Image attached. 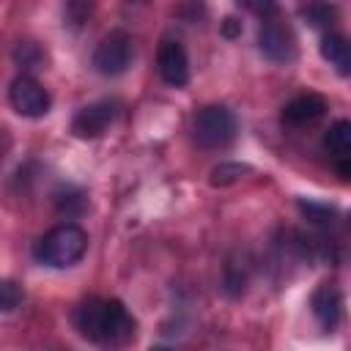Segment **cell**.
Instances as JSON below:
<instances>
[{
	"mask_svg": "<svg viewBox=\"0 0 351 351\" xmlns=\"http://www.w3.org/2000/svg\"><path fill=\"white\" fill-rule=\"evenodd\" d=\"M74 326L82 337L101 343V326H104V299L99 296H88L85 302H80V307L74 310Z\"/></svg>",
	"mask_w": 351,
	"mask_h": 351,
	"instance_id": "8fae6325",
	"label": "cell"
},
{
	"mask_svg": "<svg viewBox=\"0 0 351 351\" xmlns=\"http://www.w3.org/2000/svg\"><path fill=\"white\" fill-rule=\"evenodd\" d=\"M90 11H93V3L90 0H69V8H66V16H69V22L77 27V25H82V22H88V16H90Z\"/></svg>",
	"mask_w": 351,
	"mask_h": 351,
	"instance_id": "ffe728a7",
	"label": "cell"
},
{
	"mask_svg": "<svg viewBox=\"0 0 351 351\" xmlns=\"http://www.w3.org/2000/svg\"><path fill=\"white\" fill-rule=\"evenodd\" d=\"M324 145H326V151L335 154L337 159L348 156V151H351V123H348L346 118H343V121H335V123L329 126V132L324 134Z\"/></svg>",
	"mask_w": 351,
	"mask_h": 351,
	"instance_id": "4fadbf2b",
	"label": "cell"
},
{
	"mask_svg": "<svg viewBox=\"0 0 351 351\" xmlns=\"http://www.w3.org/2000/svg\"><path fill=\"white\" fill-rule=\"evenodd\" d=\"M250 173H252V167L244 165V162H219V165L208 173V181H211V186H230V184L241 181V178L250 176Z\"/></svg>",
	"mask_w": 351,
	"mask_h": 351,
	"instance_id": "5bb4252c",
	"label": "cell"
},
{
	"mask_svg": "<svg viewBox=\"0 0 351 351\" xmlns=\"http://www.w3.org/2000/svg\"><path fill=\"white\" fill-rule=\"evenodd\" d=\"M302 16L313 25V27H329L335 19H337V8L332 3H324V0H313L307 5H302Z\"/></svg>",
	"mask_w": 351,
	"mask_h": 351,
	"instance_id": "2e32d148",
	"label": "cell"
},
{
	"mask_svg": "<svg viewBox=\"0 0 351 351\" xmlns=\"http://www.w3.org/2000/svg\"><path fill=\"white\" fill-rule=\"evenodd\" d=\"M337 173H340V178H343V181H348V178H351V165H348V156H343V159H340Z\"/></svg>",
	"mask_w": 351,
	"mask_h": 351,
	"instance_id": "603a6c76",
	"label": "cell"
},
{
	"mask_svg": "<svg viewBox=\"0 0 351 351\" xmlns=\"http://www.w3.org/2000/svg\"><path fill=\"white\" fill-rule=\"evenodd\" d=\"M132 66V38L126 30H110L96 52H93V69L101 77H118Z\"/></svg>",
	"mask_w": 351,
	"mask_h": 351,
	"instance_id": "3957f363",
	"label": "cell"
},
{
	"mask_svg": "<svg viewBox=\"0 0 351 351\" xmlns=\"http://www.w3.org/2000/svg\"><path fill=\"white\" fill-rule=\"evenodd\" d=\"M192 132H195V140L200 148L206 151H219V148H228L233 140H236V132H239V123H236V115L222 107V104H211V107H203L195 121H192Z\"/></svg>",
	"mask_w": 351,
	"mask_h": 351,
	"instance_id": "7a4b0ae2",
	"label": "cell"
},
{
	"mask_svg": "<svg viewBox=\"0 0 351 351\" xmlns=\"http://www.w3.org/2000/svg\"><path fill=\"white\" fill-rule=\"evenodd\" d=\"M85 250H88V233L80 225L66 222V225L47 230L33 244V258L44 266L66 269V266H74L85 255Z\"/></svg>",
	"mask_w": 351,
	"mask_h": 351,
	"instance_id": "6da1fadb",
	"label": "cell"
},
{
	"mask_svg": "<svg viewBox=\"0 0 351 351\" xmlns=\"http://www.w3.org/2000/svg\"><path fill=\"white\" fill-rule=\"evenodd\" d=\"M112 121H115V104L112 101H93L74 115L71 132L80 140H96L112 126Z\"/></svg>",
	"mask_w": 351,
	"mask_h": 351,
	"instance_id": "8992f818",
	"label": "cell"
},
{
	"mask_svg": "<svg viewBox=\"0 0 351 351\" xmlns=\"http://www.w3.org/2000/svg\"><path fill=\"white\" fill-rule=\"evenodd\" d=\"M321 58L335 66V71L340 77H348L351 74V44L346 41V36L340 33H329L321 38Z\"/></svg>",
	"mask_w": 351,
	"mask_h": 351,
	"instance_id": "7c38bea8",
	"label": "cell"
},
{
	"mask_svg": "<svg viewBox=\"0 0 351 351\" xmlns=\"http://www.w3.org/2000/svg\"><path fill=\"white\" fill-rule=\"evenodd\" d=\"M156 69H159V77L173 88H181L189 82V58H186V49L181 47V41L165 38L159 44Z\"/></svg>",
	"mask_w": 351,
	"mask_h": 351,
	"instance_id": "52a82bcc",
	"label": "cell"
},
{
	"mask_svg": "<svg viewBox=\"0 0 351 351\" xmlns=\"http://www.w3.org/2000/svg\"><path fill=\"white\" fill-rule=\"evenodd\" d=\"M324 112H326V99L321 93H302L285 104L282 121L288 126H307V123H315L318 118H324Z\"/></svg>",
	"mask_w": 351,
	"mask_h": 351,
	"instance_id": "30bf717a",
	"label": "cell"
},
{
	"mask_svg": "<svg viewBox=\"0 0 351 351\" xmlns=\"http://www.w3.org/2000/svg\"><path fill=\"white\" fill-rule=\"evenodd\" d=\"M8 99H11V107L19 115H25V118H41V115L49 112V93H47V88L38 80L27 77V74H22V77H16L11 82Z\"/></svg>",
	"mask_w": 351,
	"mask_h": 351,
	"instance_id": "5b68a950",
	"label": "cell"
},
{
	"mask_svg": "<svg viewBox=\"0 0 351 351\" xmlns=\"http://www.w3.org/2000/svg\"><path fill=\"white\" fill-rule=\"evenodd\" d=\"M244 288H247V269H244L241 263L230 261L228 269H225V291H228L230 296H241Z\"/></svg>",
	"mask_w": 351,
	"mask_h": 351,
	"instance_id": "e0dca14e",
	"label": "cell"
},
{
	"mask_svg": "<svg viewBox=\"0 0 351 351\" xmlns=\"http://www.w3.org/2000/svg\"><path fill=\"white\" fill-rule=\"evenodd\" d=\"M310 307H313L315 321L326 332H332L340 324V318H343V293H340V288L332 285V282H321L315 288L313 299H310Z\"/></svg>",
	"mask_w": 351,
	"mask_h": 351,
	"instance_id": "9c48e42d",
	"label": "cell"
},
{
	"mask_svg": "<svg viewBox=\"0 0 351 351\" xmlns=\"http://www.w3.org/2000/svg\"><path fill=\"white\" fill-rule=\"evenodd\" d=\"M22 304V288L14 280H0V313H11Z\"/></svg>",
	"mask_w": 351,
	"mask_h": 351,
	"instance_id": "ac0fdd59",
	"label": "cell"
},
{
	"mask_svg": "<svg viewBox=\"0 0 351 351\" xmlns=\"http://www.w3.org/2000/svg\"><path fill=\"white\" fill-rule=\"evenodd\" d=\"M14 60H16L22 69H38V66L44 63V55L38 52L36 44H19V47L14 49Z\"/></svg>",
	"mask_w": 351,
	"mask_h": 351,
	"instance_id": "d6986e66",
	"label": "cell"
},
{
	"mask_svg": "<svg viewBox=\"0 0 351 351\" xmlns=\"http://www.w3.org/2000/svg\"><path fill=\"white\" fill-rule=\"evenodd\" d=\"M299 211H302V217H304L307 222H313V225H318V228H329V225H335V219H337V208H332V206H326V203L299 200Z\"/></svg>",
	"mask_w": 351,
	"mask_h": 351,
	"instance_id": "9a60e30c",
	"label": "cell"
},
{
	"mask_svg": "<svg viewBox=\"0 0 351 351\" xmlns=\"http://www.w3.org/2000/svg\"><path fill=\"white\" fill-rule=\"evenodd\" d=\"M222 36H225V38L241 36V22H239L236 16H225V22H222Z\"/></svg>",
	"mask_w": 351,
	"mask_h": 351,
	"instance_id": "7402d4cb",
	"label": "cell"
},
{
	"mask_svg": "<svg viewBox=\"0 0 351 351\" xmlns=\"http://www.w3.org/2000/svg\"><path fill=\"white\" fill-rule=\"evenodd\" d=\"M258 47L271 63H291L296 58V38L288 30V25L280 22V14L269 16V19H261Z\"/></svg>",
	"mask_w": 351,
	"mask_h": 351,
	"instance_id": "277c9868",
	"label": "cell"
},
{
	"mask_svg": "<svg viewBox=\"0 0 351 351\" xmlns=\"http://www.w3.org/2000/svg\"><path fill=\"white\" fill-rule=\"evenodd\" d=\"M137 321L118 299H104V326H101V343H126L134 337Z\"/></svg>",
	"mask_w": 351,
	"mask_h": 351,
	"instance_id": "ba28073f",
	"label": "cell"
},
{
	"mask_svg": "<svg viewBox=\"0 0 351 351\" xmlns=\"http://www.w3.org/2000/svg\"><path fill=\"white\" fill-rule=\"evenodd\" d=\"M244 5H247L250 11H255L261 19H269V16H277V14H280L277 0H244Z\"/></svg>",
	"mask_w": 351,
	"mask_h": 351,
	"instance_id": "44dd1931",
	"label": "cell"
}]
</instances>
